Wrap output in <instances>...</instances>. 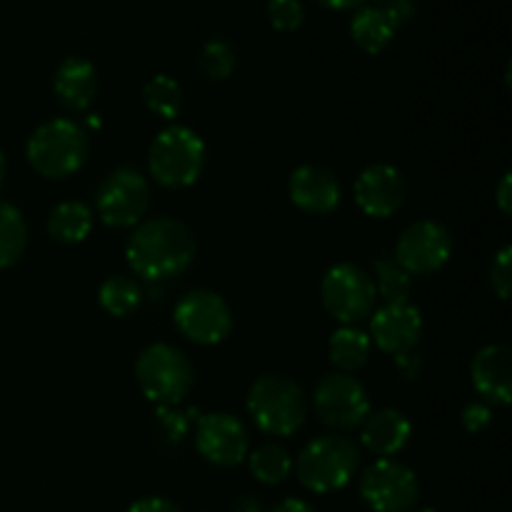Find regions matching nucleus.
I'll return each mask as SVG.
<instances>
[{
	"label": "nucleus",
	"mask_w": 512,
	"mask_h": 512,
	"mask_svg": "<svg viewBox=\"0 0 512 512\" xmlns=\"http://www.w3.org/2000/svg\"><path fill=\"white\" fill-rule=\"evenodd\" d=\"M198 240L193 230L175 218H153L135 225L125 243V258L133 273L148 283L178 278L193 265Z\"/></svg>",
	"instance_id": "nucleus-1"
},
{
	"label": "nucleus",
	"mask_w": 512,
	"mask_h": 512,
	"mask_svg": "<svg viewBox=\"0 0 512 512\" xmlns=\"http://www.w3.org/2000/svg\"><path fill=\"white\" fill-rule=\"evenodd\" d=\"M245 405L253 423L273 438H288L298 433L310 413L303 385L280 373L260 375L250 388Z\"/></svg>",
	"instance_id": "nucleus-2"
},
{
	"label": "nucleus",
	"mask_w": 512,
	"mask_h": 512,
	"mask_svg": "<svg viewBox=\"0 0 512 512\" xmlns=\"http://www.w3.org/2000/svg\"><path fill=\"white\" fill-rule=\"evenodd\" d=\"M90 155V138L80 123L53 118L40 125L25 145L30 168L48 180H65L78 173Z\"/></svg>",
	"instance_id": "nucleus-3"
},
{
	"label": "nucleus",
	"mask_w": 512,
	"mask_h": 512,
	"mask_svg": "<svg viewBox=\"0 0 512 512\" xmlns=\"http://www.w3.org/2000/svg\"><path fill=\"white\" fill-rule=\"evenodd\" d=\"M360 468V448L345 435H320L300 450L295 475L310 493H338Z\"/></svg>",
	"instance_id": "nucleus-4"
},
{
	"label": "nucleus",
	"mask_w": 512,
	"mask_h": 512,
	"mask_svg": "<svg viewBox=\"0 0 512 512\" xmlns=\"http://www.w3.org/2000/svg\"><path fill=\"white\" fill-rule=\"evenodd\" d=\"M203 138L185 125H168L153 138L148 150V170L163 188H190L205 170Z\"/></svg>",
	"instance_id": "nucleus-5"
},
{
	"label": "nucleus",
	"mask_w": 512,
	"mask_h": 512,
	"mask_svg": "<svg viewBox=\"0 0 512 512\" xmlns=\"http://www.w3.org/2000/svg\"><path fill=\"white\" fill-rule=\"evenodd\" d=\"M135 380L150 403L175 408L188 398L195 370L188 355L170 343H153L135 360Z\"/></svg>",
	"instance_id": "nucleus-6"
},
{
	"label": "nucleus",
	"mask_w": 512,
	"mask_h": 512,
	"mask_svg": "<svg viewBox=\"0 0 512 512\" xmlns=\"http://www.w3.org/2000/svg\"><path fill=\"white\" fill-rule=\"evenodd\" d=\"M320 300L330 318L340 325H358L375 310V283L360 265L338 263L323 275Z\"/></svg>",
	"instance_id": "nucleus-7"
},
{
	"label": "nucleus",
	"mask_w": 512,
	"mask_h": 512,
	"mask_svg": "<svg viewBox=\"0 0 512 512\" xmlns=\"http://www.w3.org/2000/svg\"><path fill=\"white\" fill-rule=\"evenodd\" d=\"M150 208V183L140 170L115 168L95 193V213L108 228H135Z\"/></svg>",
	"instance_id": "nucleus-8"
},
{
	"label": "nucleus",
	"mask_w": 512,
	"mask_h": 512,
	"mask_svg": "<svg viewBox=\"0 0 512 512\" xmlns=\"http://www.w3.org/2000/svg\"><path fill=\"white\" fill-rule=\"evenodd\" d=\"M173 323L195 345H218L233 333V308L213 290H190L175 303Z\"/></svg>",
	"instance_id": "nucleus-9"
},
{
	"label": "nucleus",
	"mask_w": 512,
	"mask_h": 512,
	"mask_svg": "<svg viewBox=\"0 0 512 512\" xmlns=\"http://www.w3.org/2000/svg\"><path fill=\"white\" fill-rule=\"evenodd\" d=\"M313 410L323 425L348 433L360 428L370 415V395L353 375L330 373L315 385Z\"/></svg>",
	"instance_id": "nucleus-10"
},
{
	"label": "nucleus",
	"mask_w": 512,
	"mask_h": 512,
	"mask_svg": "<svg viewBox=\"0 0 512 512\" xmlns=\"http://www.w3.org/2000/svg\"><path fill=\"white\" fill-rule=\"evenodd\" d=\"M360 498L373 512H413L420 500L418 475L400 460L380 458L365 468Z\"/></svg>",
	"instance_id": "nucleus-11"
},
{
	"label": "nucleus",
	"mask_w": 512,
	"mask_h": 512,
	"mask_svg": "<svg viewBox=\"0 0 512 512\" xmlns=\"http://www.w3.org/2000/svg\"><path fill=\"white\" fill-rule=\"evenodd\" d=\"M453 233L435 220H415L395 243V263L413 275H433L453 258Z\"/></svg>",
	"instance_id": "nucleus-12"
},
{
	"label": "nucleus",
	"mask_w": 512,
	"mask_h": 512,
	"mask_svg": "<svg viewBox=\"0 0 512 512\" xmlns=\"http://www.w3.org/2000/svg\"><path fill=\"white\" fill-rule=\"evenodd\" d=\"M195 448L208 463L233 468L250 453L248 428L230 413H205L195 425Z\"/></svg>",
	"instance_id": "nucleus-13"
},
{
	"label": "nucleus",
	"mask_w": 512,
	"mask_h": 512,
	"mask_svg": "<svg viewBox=\"0 0 512 512\" xmlns=\"http://www.w3.org/2000/svg\"><path fill=\"white\" fill-rule=\"evenodd\" d=\"M408 200V180L390 163H373L355 180V203L368 218H393Z\"/></svg>",
	"instance_id": "nucleus-14"
},
{
	"label": "nucleus",
	"mask_w": 512,
	"mask_h": 512,
	"mask_svg": "<svg viewBox=\"0 0 512 512\" xmlns=\"http://www.w3.org/2000/svg\"><path fill=\"white\" fill-rule=\"evenodd\" d=\"M423 313L413 303H385L370 315V343L385 355L413 353L423 338Z\"/></svg>",
	"instance_id": "nucleus-15"
},
{
	"label": "nucleus",
	"mask_w": 512,
	"mask_h": 512,
	"mask_svg": "<svg viewBox=\"0 0 512 512\" xmlns=\"http://www.w3.org/2000/svg\"><path fill=\"white\" fill-rule=\"evenodd\" d=\"M288 195L290 203L305 215H330L338 210L340 200H343V185H340L338 175L325 165L305 163L290 173L288 180Z\"/></svg>",
	"instance_id": "nucleus-16"
},
{
	"label": "nucleus",
	"mask_w": 512,
	"mask_h": 512,
	"mask_svg": "<svg viewBox=\"0 0 512 512\" xmlns=\"http://www.w3.org/2000/svg\"><path fill=\"white\" fill-rule=\"evenodd\" d=\"M475 390L488 405L508 408L512 403V353L508 345H485L470 365Z\"/></svg>",
	"instance_id": "nucleus-17"
},
{
	"label": "nucleus",
	"mask_w": 512,
	"mask_h": 512,
	"mask_svg": "<svg viewBox=\"0 0 512 512\" xmlns=\"http://www.w3.org/2000/svg\"><path fill=\"white\" fill-rule=\"evenodd\" d=\"M53 90L63 108L73 110V113L88 110L98 95V70L90 60L70 55L55 70Z\"/></svg>",
	"instance_id": "nucleus-18"
},
{
	"label": "nucleus",
	"mask_w": 512,
	"mask_h": 512,
	"mask_svg": "<svg viewBox=\"0 0 512 512\" xmlns=\"http://www.w3.org/2000/svg\"><path fill=\"white\" fill-rule=\"evenodd\" d=\"M360 428H363L360 440L378 458H395L408 448L410 438H413V423L408 420V415L395 408L368 415Z\"/></svg>",
	"instance_id": "nucleus-19"
},
{
	"label": "nucleus",
	"mask_w": 512,
	"mask_h": 512,
	"mask_svg": "<svg viewBox=\"0 0 512 512\" xmlns=\"http://www.w3.org/2000/svg\"><path fill=\"white\" fill-rule=\"evenodd\" d=\"M370 353H373V343L370 335L363 333L358 325H340L328 343L330 363L345 375H353L368 365Z\"/></svg>",
	"instance_id": "nucleus-20"
},
{
	"label": "nucleus",
	"mask_w": 512,
	"mask_h": 512,
	"mask_svg": "<svg viewBox=\"0 0 512 512\" xmlns=\"http://www.w3.org/2000/svg\"><path fill=\"white\" fill-rule=\"evenodd\" d=\"M93 230V208L83 200H63L48 215V233L58 243L78 245Z\"/></svg>",
	"instance_id": "nucleus-21"
},
{
	"label": "nucleus",
	"mask_w": 512,
	"mask_h": 512,
	"mask_svg": "<svg viewBox=\"0 0 512 512\" xmlns=\"http://www.w3.org/2000/svg\"><path fill=\"white\" fill-rule=\"evenodd\" d=\"M350 35H353L355 45L360 50H365L370 55H378L388 48L395 30L375 5H363V8L355 10L353 20H350Z\"/></svg>",
	"instance_id": "nucleus-22"
},
{
	"label": "nucleus",
	"mask_w": 512,
	"mask_h": 512,
	"mask_svg": "<svg viewBox=\"0 0 512 512\" xmlns=\"http://www.w3.org/2000/svg\"><path fill=\"white\" fill-rule=\"evenodd\" d=\"M28 248V223L13 203L0 200V270L13 268Z\"/></svg>",
	"instance_id": "nucleus-23"
},
{
	"label": "nucleus",
	"mask_w": 512,
	"mask_h": 512,
	"mask_svg": "<svg viewBox=\"0 0 512 512\" xmlns=\"http://www.w3.org/2000/svg\"><path fill=\"white\" fill-rule=\"evenodd\" d=\"M248 468L253 478L263 485H280L293 473V458L278 443H263L248 453Z\"/></svg>",
	"instance_id": "nucleus-24"
},
{
	"label": "nucleus",
	"mask_w": 512,
	"mask_h": 512,
	"mask_svg": "<svg viewBox=\"0 0 512 512\" xmlns=\"http://www.w3.org/2000/svg\"><path fill=\"white\" fill-rule=\"evenodd\" d=\"M98 300L110 318H128L143 303V288L128 275H113L100 285Z\"/></svg>",
	"instance_id": "nucleus-25"
},
{
	"label": "nucleus",
	"mask_w": 512,
	"mask_h": 512,
	"mask_svg": "<svg viewBox=\"0 0 512 512\" xmlns=\"http://www.w3.org/2000/svg\"><path fill=\"white\" fill-rule=\"evenodd\" d=\"M143 100L145 105H148L150 113H155L163 120H175L180 115V110H183L185 93L183 88H180L178 80L160 73V75H153V78L145 83Z\"/></svg>",
	"instance_id": "nucleus-26"
},
{
	"label": "nucleus",
	"mask_w": 512,
	"mask_h": 512,
	"mask_svg": "<svg viewBox=\"0 0 512 512\" xmlns=\"http://www.w3.org/2000/svg\"><path fill=\"white\" fill-rule=\"evenodd\" d=\"M375 293L383 295L385 303H410L413 278L395 263L393 258L375 260Z\"/></svg>",
	"instance_id": "nucleus-27"
},
{
	"label": "nucleus",
	"mask_w": 512,
	"mask_h": 512,
	"mask_svg": "<svg viewBox=\"0 0 512 512\" xmlns=\"http://www.w3.org/2000/svg\"><path fill=\"white\" fill-rule=\"evenodd\" d=\"M200 70L205 73V78L215 80H228L235 70V50L228 40L213 38L203 45L200 50Z\"/></svg>",
	"instance_id": "nucleus-28"
},
{
	"label": "nucleus",
	"mask_w": 512,
	"mask_h": 512,
	"mask_svg": "<svg viewBox=\"0 0 512 512\" xmlns=\"http://www.w3.org/2000/svg\"><path fill=\"white\" fill-rule=\"evenodd\" d=\"M268 20L275 30H298L305 20V8L300 0H270L268 3Z\"/></svg>",
	"instance_id": "nucleus-29"
},
{
	"label": "nucleus",
	"mask_w": 512,
	"mask_h": 512,
	"mask_svg": "<svg viewBox=\"0 0 512 512\" xmlns=\"http://www.w3.org/2000/svg\"><path fill=\"white\" fill-rule=\"evenodd\" d=\"M158 428L168 443L178 445L190 430V415L170 408V405H158Z\"/></svg>",
	"instance_id": "nucleus-30"
},
{
	"label": "nucleus",
	"mask_w": 512,
	"mask_h": 512,
	"mask_svg": "<svg viewBox=\"0 0 512 512\" xmlns=\"http://www.w3.org/2000/svg\"><path fill=\"white\" fill-rule=\"evenodd\" d=\"M490 285H493L495 295L500 300H510L512 290V248L505 245L498 255L493 258V265H490Z\"/></svg>",
	"instance_id": "nucleus-31"
},
{
	"label": "nucleus",
	"mask_w": 512,
	"mask_h": 512,
	"mask_svg": "<svg viewBox=\"0 0 512 512\" xmlns=\"http://www.w3.org/2000/svg\"><path fill=\"white\" fill-rule=\"evenodd\" d=\"M460 423H463V428L468 433H483V430H488L493 425V410L483 400H470L463 408V413H460Z\"/></svg>",
	"instance_id": "nucleus-32"
},
{
	"label": "nucleus",
	"mask_w": 512,
	"mask_h": 512,
	"mask_svg": "<svg viewBox=\"0 0 512 512\" xmlns=\"http://www.w3.org/2000/svg\"><path fill=\"white\" fill-rule=\"evenodd\" d=\"M373 5L388 18L393 30L405 28L415 18V0H375Z\"/></svg>",
	"instance_id": "nucleus-33"
},
{
	"label": "nucleus",
	"mask_w": 512,
	"mask_h": 512,
	"mask_svg": "<svg viewBox=\"0 0 512 512\" xmlns=\"http://www.w3.org/2000/svg\"><path fill=\"white\" fill-rule=\"evenodd\" d=\"M393 363H395V370L400 373V378H405V380H418L420 375H423V368H425L423 358H420L415 350H413V353L395 355Z\"/></svg>",
	"instance_id": "nucleus-34"
},
{
	"label": "nucleus",
	"mask_w": 512,
	"mask_h": 512,
	"mask_svg": "<svg viewBox=\"0 0 512 512\" xmlns=\"http://www.w3.org/2000/svg\"><path fill=\"white\" fill-rule=\"evenodd\" d=\"M128 512H180L178 505L168 498H160V495H153V498H140L130 505Z\"/></svg>",
	"instance_id": "nucleus-35"
},
{
	"label": "nucleus",
	"mask_w": 512,
	"mask_h": 512,
	"mask_svg": "<svg viewBox=\"0 0 512 512\" xmlns=\"http://www.w3.org/2000/svg\"><path fill=\"white\" fill-rule=\"evenodd\" d=\"M495 195H498V208L503 210V215H510L512 213V175L505 173L503 180L498 183V190H495Z\"/></svg>",
	"instance_id": "nucleus-36"
},
{
	"label": "nucleus",
	"mask_w": 512,
	"mask_h": 512,
	"mask_svg": "<svg viewBox=\"0 0 512 512\" xmlns=\"http://www.w3.org/2000/svg\"><path fill=\"white\" fill-rule=\"evenodd\" d=\"M270 512H318V510H315L310 503H305V500L288 498V500H280V503Z\"/></svg>",
	"instance_id": "nucleus-37"
},
{
	"label": "nucleus",
	"mask_w": 512,
	"mask_h": 512,
	"mask_svg": "<svg viewBox=\"0 0 512 512\" xmlns=\"http://www.w3.org/2000/svg\"><path fill=\"white\" fill-rule=\"evenodd\" d=\"M233 512H263V503H260L255 495H240V498L235 500Z\"/></svg>",
	"instance_id": "nucleus-38"
},
{
	"label": "nucleus",
	"mask_w": 512,
	"mask_h": 512,
	"mask_svg": "<svg viewBox=\"0 0 512 512\" xmlns=\"http://www.w3.org/2000/svg\"><path fill=\"white\" fill-rule=\"evenodd\" d=\"M318 3L330 10H350V8H360L365 0H318Z\"/></svg>",
	"instance_id": "nucleus-39"
},
{
	"label": "nucleus",
	"mask_w": 512,
	"mask_h": 512,
	"mask_svg": "<svg viewBox=\"0 0 512 512\" xmlns=\"http://www.w3.org/2000/svg\"><path fill=\"white\" fill-rule=\"evenodd\" d=\"M5 173H8V163H5V155H3V150H0V188H3Z\"/></svg>",
	"instance_id": "nucleus-40"
},
{
	"label": "nucleus",
	"mask_w": 512,
	"mask_h": 512,
	"mask_svg": "<svg viewBox=\"0 0 512 512\" xmlns=\"http://www.w3.org/2000/svg\"><path fill=\"white\" fill-rule=\"evenodd\" d=\"M415 512H438V510H433V508H423V510H415Z\"/></svg>",
	"instance_id": "nucleus-41"
}]
</instances>
